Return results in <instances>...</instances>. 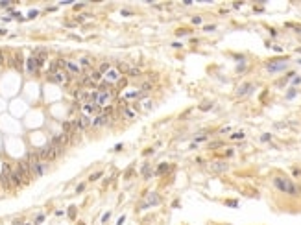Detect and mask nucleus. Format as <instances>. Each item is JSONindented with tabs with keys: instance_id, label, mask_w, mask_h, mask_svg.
Instances as JSON below:
<instances>
[{
	"instance_id": "f257e3e1",
	"label": "nucleus",
	"mask_w": 301,
	"mask_h": 225,
	"mask_svg": "<svg viewBox=\"0 0 301 225\" xmlns=\"http://www.w3.org/2000/svg\"><path fill=\"white\" fill-rule=\"evenodd\" d=\"M273 186L279 190L281 194H287V196H299L301 194V186H298L294 181H290L288 177H281L277 175L273 179Z\"/></svg>"
},
{
	"instance_id": "f03ea898",
	"label": "nucleus",
	"mask_w": 301,
	"mask_h": 225,
	"mask_svg": "<svg viewBox=\"0 0 301 225\" xmlns=\"http://www.w3.org/2000/svg\"><path fill=\"white\" fill-rule=\"evenodd\" d=\"M288 67V59L287 57H275L273 61L266 63V70L270 74H277V72H284Z\"/></svg>"
},
{
	"instance_id": "7ed1b4c3",
	"label": "nucleus",
	"mask_w": 301,
	"mask_h": 225,
	"mask_svg": "<svg viewBox=\"0 0 301 225\" xmlns=\"http://www.w3.org/2000/svg\"><path fill=\"white\" fill-rule=\"evenodd\" d=\"M159 203H161V197H159L155 192H150V194L144 196V199H140L139 211H144V208H148V207H155V205H159Z\"/></svg>"
},
{
	"instance_id": "20e7f679",
	"label": "nucleus",
	"mask_w": 301,
	"mask_h": 225,
	"mask_svg": "<svg viewBox=\"0 0 301 225\" xmlns=\"http://www.w3.org/2000/svg\"><path fill=\"white\" fill-rule=\"evenodd\" d=\"M0 181H2V186L9 190L13 186V181H11V168L8 166V164H4V168H2V173H0Z\"/></svg>"
},
{
	"instance_id": "39448f33",
	"label": "nucleus",
	"mask_w": 301,
	"mask_h": 225,
	"mask_svg": "<svg viewBox=\"0 0 301 225\" xmlns=\"http://www.w3.org/2000/svg\"><path fill=\"white\" fill-rule=\"evenodd\" d=\"M209 168H211V172H214V173H224V172L229 170V164L225 161H214V162H211Z\"/></svg>"
},
{
	"instance_id": "423d86ee",
	"label": "nucleus",
	"mask_w": 301,
	"mask_h": 225,
	"mask_svg": "<svg viewBox=\"0 0 301 225\" xmlns=\"http://www.w3.org/2000/svg\"><path fill=\"white\" fill-rule=\"evenodd\" d=\"M50 81H54V83H65V81H68V74L65 72V70H57L56 74H52V76H48Z\"/></svg>"
},
{
	"instance_id": "0eeeda50",
	"label": "nucleus",
	"mask_w": 301,
	"mask_h": 225,
	"mask_svg": "<svg viewBox=\"0 0 301 225\" xmlns=\"http://www.w3.org/2000/svg\"><path fill=\"white\" fill-rule=\"evenodd\" d=\"M107 124H109V114L107 113H100L98 116L93 120L94 127H104V126H107Z\"/></svg>"
},
{
	"instance_id": "6e6552de",
	"label": "nucleus",
	"mask_w": 301,
	"mask_h": 225,
	"mask_svg": "<svg viewBox=\"0 0 301 225\" xmlns=\"http://www.w3.org/2000/svg\"><path fill=\"white\" fill-rule=\"evenodd\" d=\"M253 91H255V85L253 83H242L237 89V94H238V96H248V94H251Z\"/></svg>"
},
{
	"instance_id": "1a4fd4ad",
	"label": "nucleus",
	"mask_w": 301,
	"mask_h": 225,
	"mask_svg": "<svg viewBox=\"0 0 301 225\" xmlns=\"http://www.w3.org/2000/svg\"><path fill=\"white\" fill-rule=\"evenodd\" d=\"M39 67H41V63H39L35 57H28V61H26V68H28V72H30V74L37 72V70H39Z\"/></svg>"
},
{
	"instance_id": "9d476101",
	"label": "nucleus",
	"mask_w": 301,
	"mask_h": 225,
	"mask_svg": "<svg viewBox=\"0 0 301 225\" xmlns=\"http://www.w3.org/2000/svg\"><path fill=\"white\" fill-rule=\"evenodd\" d=\"M105 78H107V83H113V81H118V78H120V72L117 70V68H111L107 74H105Z\"/></svg>"
},
{
	"instance_id": "9b49d317",
	"label": "nucleus",
	"mask_w": 301,
	"mask_h": 225,
	"mask_svg": "<svg viewBox=\"0 0 301 225\" xmlns=\"http://www.w3.org/2000/svg\"><path fill=\"white\" fill-rule=\"evenodd\" d=\"M76 100H78V102H81L83 105H85V103L91 102V94H87L85 91H78L76 92Z\"/></svg>"
},
{
	"instance_id": "f8f14e48",
	"label": "nucleus",
	"mask_w": 301,
	"mask_h": 225,
	"mask_svg": "<svg viewBox=\"0 0 301 225\" xmlns=\"http://www.w3.org/2000/svg\"><path fill=\"white\" fill-rule=\"evenodd\" d=\"M11 181H13V186H21V184H24L22 177H21V173H19V170L11 172Z\"/></svg>"
},
{
	"instance_id": "ddd939ff",
	"label": "nucleus",
	"mask_w": 301,
	"mask_h": 225,
	"mask_svg": "<svg viewBox=\"0 0 301 225\" xmlns=\"http://www.w3.org/2000/svg\"><path fill=\"white\" fill-rule=\"evenodd\" d=\"M168 170H170V164L168 162H163V164H159V166H157V170H155V175H164Z\"/></svg>"
},
{
	"instance_id": "4468645a",
	"label": "nucleus",
	"mask_w": 301,
	"mask_h": 225,
	"mask_svg": "<svg viewBox=\"0 0 301 225\" xmlns=\"http://www.w3.org/2000/svg\"><path fill=\"white\" fill-rule=\"evenodd\" d=\"M65 68H67V70H70L72 74H79V72H81L78 65H74V63H70V61H65Z\"/></svg>"
},
{
	"instance_id": "2eb2a0df",
	"label": "nucleus",
	"mask_w": 301,
	"mask_h": 225,
	"mask_svg": "<svg viewBox=\"0 0 301 225\" xmlns=\"http://www.w3.org/2000/svg\"><path fill=\"white\" fill-rule=\"evenodd\" d=\"M140 173H142L144 179H150V177H152V170H150V164H148V162H144V166H142V170H140Z\"/></svg>"
},
{
	"instance_id": "dca6fc26",
	"label": "nucleus",
	"mask_w": 301,
	"mask_h": 225,
	"mask_svg": "<svg viewBox=\"0 0 301 225\" xmlns=\"http://www.w3.org/2000/svg\"><path fill=\"white\" fill-rule=\"evenodd\" d=\"M122 114H124L126 118H129V120H133V118H135V113H133V109H131V107H124V109H122Z\"/></svg>"
},
{
	"instance_id": "f3484780",
	"label": "nucleus",
	"mask_w": 301,
	"mask_h": 225,
	"mask_svg": "<svg viewBox=\"0 0 301 225\" xmlns=\"http://www.w3.org/2000/svg\"><path fill=\"white\" fill-rule=\"evenodd\" d=\"M11 65L17 68V70H21V68H22V59H21V56H15V59L11 61Z\"/></svg>"
},
{
	"instance_id": "a211bd4d",
	"label": "nucleus",
	"mask_w": 301,
	"mask_h": 225,
	"mask_svg": "<svg viewBox=\"0 0 301 225\" xmlns=\"http://www.w3.org/2000/svg\"><path fill=\"white\" fill-rule=\"evenodd\" d=\"M128 76H129V78H137V76H140V68H137V67H133V68H129V72H128Z\"/></svg>"
},
{
	"instance_id": "6ab92c4d",
	"label": "nucleus",
	"mask_w": 301,
	"mask_h": 225,
	"mask_svg": "<svg viewBox=\"0 0 301 225\" xmlns=\"http://www.w3.org/2000/svg\"><path fill=\"white\" fill-rule=\"evenodd\" d=\"M100 78H102V74H100L98 70H94V72H91V79H93V81H94V83H96V81H98V79H100Z\"/></svg>"
},
{
	"instance_id": "aec40b11",
	"label": "nucleus",
	"mask_w": 301,
	"mask_h": 225,
	"mask_svg": "<svg viewBox=\"0 0 301 225\" xmlns=\"http://www.w3.org/2000/svg\"><path fill=\"white\" fill-rule=\"evenodd\" d=\"M222 146H224V144L220 142V140H216V142H211V144H209V148H211V149H218V148H222Z\"/></svg>"
},
{
	"instance_id": "412c9836",
	"label": "nucleus",
	"mask_w": 301,
	"mask_h": 225,
	"mask_svg": "<svg viewBox=\"0 0 301 225\" xmlns=\"http://www.w3.org/2000/svg\"><path fill=\"white\" fill-rule=\"evenodd\" d=\"M242 137H244V131H238V133H233V135H231L233 140H238V138H242Z\"/></svg>"
},
{
	"instance_id": "4be33fe9",
	"label": "nucleus",
	"mask_w": 301,
	"mask_h": 225,
	"mask_svg": "<svg viewBox=\"0 0 301 225\" xmlns=\"http://www.w3.org/2000/svg\"><path fill=\"white\" fill-rule=\"evenodd\" d=\"M100 177H102V172H96V173H93L89 179H91V181H96V179H100Z\"/></svg>"
},
{
	"instance_id": "5701e85b",
	"label": "nucleus",
	"mask_w": 301,
	"mask_h": 225,
	"mask_svg": "<svg viewBox=\"0 0 301 225\" xmlns=\"http://www.w3.org/2000/svg\"><path fill=\"white\" fill-rule=\"evenodd\" d=\"M270 138H272V135H270V133H264L262 137H260V140H262V142H268Z\"/></svg>"
},
{
	"instance_id": "b1692460",
	"label": "nucleus",
	"mask_w": 301,
	"mask_h": 225,
	"mask_svg": "<svg viewBox=\"0 0 301 225\" xmlns=\"http://www.w3.org/2000/svg\"><path fill=\"white\" fill-rule=\"evenodd\" d=\"M76 216V207H70L68 208V218H74Z\"/></svg>"
},
{
	"instance_id": "393cba45",
	"label": "nucleus",
	"mask_w": 301,
	"mask_h": 225,
	"mask_svg": "<svg viewBox=\"0 0 301 225\" xmlns=\"http://www.w3.org/2000/svg\"><path fill=\"white\" fill-rule=\"evenodd\" d=\"M144 109H146V111L152 109V100H146V102H144Z\"/></svg>"
},
{
	"instance_id": "a878e982",
	"label": "nucleus",
	"mask_w": 301,
	"mask_h": 225,
	"mask_svg": "<svg viewBox=\"0 0 301 225\" xmlns=\"http://www.w3.org/2000/svg\"><path fill=\"white\" fill-rule=\"evenodd\" d=\"M203 30H205V32H214V30H216V26H214V24H209V26H205Z\"/></svg>"
},
{
	"instance_id": "bb28decb",
	"label": "nucleus",
	"mask_w": 301,
	"mask_h": 225,
	"mask_svg": "<svg viewBox=\"0 0 301 225\" xmlns=\"http://www.w3.org/2000/svg\"><path fill=\"white\" fill-rule=\"evenodd\" d=\"M37 15H39L37 9H32V11H30V15H28V19H33V17H37Z\"/></svg>"
},
{
	"instance_id": "cd10ccee",
	"label": "nucleus",
	"mask_w": 301,
	"mask_h": 225,
	"mask_svg": "<svg viewBox=\"0 0 301 225\" xmlns=\"http://www.w3.org/2000/svg\"><path fill=\"white\" fill-rule=\"evenodd\" d=\"M294 96H295V89H290V91H288V94H287V98L290 100V98H294Z\"/></svg>"
},
{
	"instance_id": "c85d7f7f",
	"label": "nucleus",
	"mask_w": 301,
	"mask_h": 225,
	"mask_svg": "<svg viewBox=\"0 0 301 225\" xmlns=\"http://www.w3.org/2000/svg\"><path fill=\"white\" fill-rule=\"evenodd\" d=\"M292 173H294L295 177H301V170H299V168H294V170H292Z\"/></svg>"
},
{
	"instance_id": "c756f323",
	"label": "nucleus",
	"mask_w": 301,
	"mask_h": 225,
	"mask_svg": "<svg viewBox=\"0 0 301 225\" xmlns=\"http://www.w3.org/2000/svg\"><path fill=\"white\" fill-rule=\"evenodd\" d=\"M211 107H213V103H205V105H202V111H209Z\"/></svg>"
},
{
	"instance_id": "7c9ffc66",
	"label": "nucleus",
	"mask_w": 301,
	"mask_h": 225,
	"mask_svg": "<svg viewBox=\"0 0 301 225\" xmlns=\"http://www.w3.org/2000/svg\"><path fill=\"white\" fill-rule=\"evenodd\" d=\"M109 216H111V212H105V214H104V218H102V223H105V222H107V219H109Z\"/></svg>"
},
{
	"instance_id": "2f4dec72",
	"label": "nucleus",
	"mask_w": 301,
	"mask_h": 225,
	"mask_svg": "<svg viewBox=\"0 0 301 225\" xmlns=\"http://www.w3.org/2000/svg\"><path fill=\"white\" fill-rule=\"evenodd\" d=\"M192 24H202V17H194L192 19Z\"/></svg>"
},
{
	"instance_id": "473e14b6",
	"label": "nucleus",
	"mask_w": 301,
	"mask_h": 225,
	"mask_svg": "<svg viewBox=\"0 0 301 225\" xmlns=\"http://www.w3.org/2000/svg\"><path fill=\"white\" fill-rule=\"evenodd\" d=\"M85 190V183H81V184H78V188H76V192H83Z\"/></svg>"
},
{
	"instance_id": "72a5a7b5",
	"label": "nucleus",
	"mask_w": 301,
	"mask_h": 225,
	"mask_svg": "<svg viewBox=\"0 0 301 225\" xmlns=\"http://www.w3.org/2000/svg\"><path fill=\"white\" fill-rule=\"evenodd\" d=\"M185 33H190V30H177V35H185Z\"/></svg>"
},
{
	"instance_id": "f704fd0d",
	"label": "nucleus",
	"mask_w": 301,
	"mask_h": 225,
	"mask_svg": "<svg viewBox=\"0 0 301 225\" xmlns=\"http://www.w3.org/2000/svg\"><path fill=\"white\" fill-rule=\"evenodd\" d=\"M301 83V78H294V81H292V87H295V85H299Z\"/></svg>"
},
{
	"instance_id": "c9c22d12",
	"label": "nucleus",
	"mask_w": 301,
	"mask_h": 225,
	"mask_svg": "<svg viewBox=\"0 0 301 225\" xmlns=\"http://www.w3.org/2000/svg\"><path fill=\"white\" fill-rule=\"evenodd\" d=\"M89 63H91V61H89L87 57H81V65H85V67H89Z\"/></svg>"
},
{
	"instance_id": "e433bc0d",
	"label": "nucleus",
	"mask_w": 301,
	"mask_h": 225,
	"mask_svg": "<svg viewBox=\"0 0 301 225\" xmlns=\"http://www.w3.org/2000/svg\"><path fill=\"white\" fill-rule=\"evenodd\" d=\"M122 15H124V17H128V15H131V11H129V9H122Z\"/></svg>"
},
{
	"instance_id": "4c0bfd02",
	"label": "nucleus",
	"mask_w": 301,
	"mask_h": 225,
	"mask_svg": "<svg viewBox=\"0 0 301 225\" xmlns=\"http://www.w3.org/2000/svg\"><path fill=\"white\" fill-rule=\"evenodd\" d=\"M227 205H229V207H238L237 201H227Z\"/></svg>"
},
{
	"instance_id": "58836bf2",
	"label": "nucleus",
	"mask_w": 301,
	"mask_h": 225,
	"mask_svg": "<svg viewBox=\"0 0 301 225\" xmlns=\"http://www.w3.org/2000/svg\"><path fill=\"white\" fill-rule=\"evenodd\" d=\"M172 46H174V48H181L183 44H181V43H172Z\"/></svg>"
},
{
	"instance_id": "ea45409f",
	"label": "nucleus",
	"mask_w": 301,
	"mask_h": 225,
	"mask_svg": "<svg viewBox=\"0 0 301 225\" xmlns=\"http://www.w3.org/2000/svg\"><path fill=\"white\" fill-rule=\"evenodd\" d=\"M43 219H44V216H43V214H41V216H37V219H35V222H37V223H41V222H43Z\"/></svg>"
},
{
	"instance_id": "a19ab883",
	"label": "nucleus",
	"mask_w": 301,
	"mask_h": 225,
	"mask_svg": "<svg viewBox=\"0 0 301 225\" xmlns=\"http://www.w3.org/2000/svg\"><path fill=\"white\" fill-rule=\"evenodd\" d=\"M0 65H4V54H2V50H0Z\"/></svg>"
},
{
	"instance_id": "79ce46f5",
	"label": "nucleus",
	"mask_w": 301,
	"mask_h": 225,
	"mask_svg": "<svg viewBox=\"0 0 301 225\" xmlns=\"http://www.w3.org/2000/svg\"><path fill=\"white\" fill-rule=\"evenodd\" d=\"M298 52H301V46H299V48H298Z\"/></svg>"
},
{
	"instance_id": "37998d69",
	"label": "nucleus",
	"mask_w": 301,
	"mask_h": 225,
	"mask_svg": "<svg viewBox=\"0 0 301 225\" xmlns=\"http://www.w3.org/2000/svg\"><path fill=\"white\" fill-rule=\"evenodd\" d=\"M79 225H83V223H79Z\"/></svg>"
}]
</instances>
